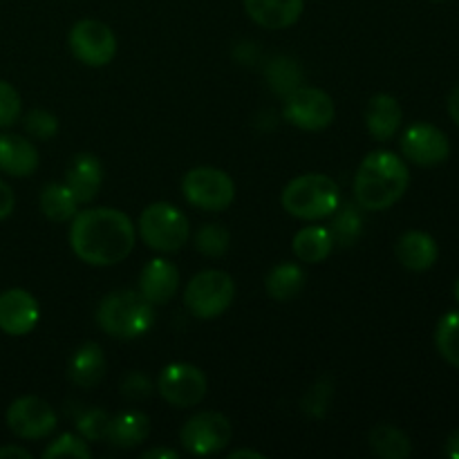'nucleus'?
I'll return each instance as SVG.
<instances>
[{
  "label": "nucleus",
  "instance_id": "obj_1",
  "mask_svg": "<svg viewBox=\"0 0 459 459\" xmlns=\"http://www.w3.org/2000/svg\"><path fill=\"white\" fill-rule=\"evenodd\" d=\"M134 240L133 220L117 209H85L72 218V251L92 267L119 264L134 249Z\"/></svg>",
  "mask_w": 459,
  "mask_h": 459
},
{
  "label": "nucleus",
  "instance_id": "obj_2",
  "mask_svg": "<svg viewBox=\"0 0 459 459\" xmlns=\"http://www.w3.org/2000/svg\"><path fill=\"white\" fill-rule=\"evenodd\" d=\"M411 173L406 161L390 151H375L354 175V200L361 209L385 211L408 191Z\"/></svg>",
  "mask_w": 459,
  "mask_h": 459
},
{
  "label": "nucleus",
  "instance_id": "obj_3",
  "mask_svg": "<svg viewBox=\"0 0 459 459\" xmlns=\"http://www.w3.org/2000/svg\"><path fill=\"white\" fill-rule=\"evenodd\" d=\"M97 323L112 339H139L155 325V305L139 290H117L99 303Z\"/></svg>",
  "mask_w": 459,
  "mask_h": 459
},
{
  "label": "nucleus",
  "instance_id": "obj_4",
  "mask_svg": "<svg viewBox=\"0 0 459 459\" xmlns=\"http://www.w3.org/2000/svg\"><path fill=\"white\" fill-rule=\"evenodd\" d=\"M282 209L299 220L330 218L341 204L339 184L323 173L294 178L281 195Z\"/></svg>",
  "mask_w": 459,
  "mask_h": 459
},
{
  "label": "nucleus",
  "instance_id": "obj_5",
  "mask_svg": "<svg viewBox=\"0 0 459 459\" xmlns=\"http://www.w3.org/2000/svg\"><path fill=\"white\" fill-rule=\"evenodd\" d=\"M139 236L152 251L175 254L191 238V224L178 206L169 202H155L139 215Z\"/></svg>",
  "mask_w": 459,
  "mask_h": 459
},
{
  "label": "nucleus",
  "instance_id": "obj_6",
  "mask_svg": "<svg viewBox=\"0 0 459 459\" xmlns=\"http://www.w3.org/2000/svg\"><path fill=\"white\" fill-rule=\"evenodd\" d=\"M236 299V282L222 269H206L195 273L184 290L188 312L202 321L218 318L231 307Z\"/></svg>",
  "mask_w": 459,
  "mask_h": 459
},
{
  "label": "nucleus",
  "instance_id": "obj_7",
  "mask_svg": "<svg viewBox=\"0 0 459 459\" xmlns=\"http://www.w3.org/2000/svg\"><path fill=\"white\" fill-rule=\"evenodd\" d=\"M182 193L188 204L195 209L224 211L236 197V184L224 170L213 166H197L184 175Z\"/></svg>",
  "mask_w": 459,
  "mask_h": 459
},
{
  "label": "nucleus",
  "instance_id": "obj_8",
  "mask_svg": "<svg viewBox=\"0 0 459 459\" xmlns=\"http://www.w3.org/2000/svg\"><path fill=\"white\" fill-rule=\"evenodd\" d=\"M231 421L222 412L202 411L182 426L179 442L186 453L204 457L224 451L231 442Z\"/></svg>",
  "mask_w": 459,
  "mask_h": 459
},
{
  "label": "nucleus",
  "instance_id": "obj_9",
  "mask_svg": "<svg viewBox=\"0 0 459 459\" xmlns=\"http://www.w3.org/2000/svg\"><path fill=\"white\" fill-rule=\"evenodd\" d=\"M282 115L296 128L314 133V130L327 128L334 121L336 106L325 90L299 85L294 92H290L285 97Z\"/></svg>",
  "mask_w": 459,
  "mask_h": 459
},
{
  "label": "nucleus",
  "instance_id": "obj_10",
  "mask_svg": "<svg viewBox=\"0 0 459 459\" xmlns=\"http://www.w3.org/2000/svg\"><path fill=\"white\" fill-rule=\"evenodd\" d=\"M161 399L175 408H193L206 397L209 381L204 372L191 363H170L157 379Z\"/></svg>",
  "mask_w": 459,
  "mask_h": 459
},
{
  "label": "nucleus",
  "instance_id": "obj_11",
  "mask_svg": "<svg viewBox=\"0 0 459 459\" xmlns=\"http://www.w3.org/2000/svg\"><path fill=\"white\" fill-rule=\"evenodd\" d=\"M70 49L85 65L103 67L115 58L117 36L106 22L85 18L70 30Z\"/></svg>",
  "mask_w": 459,
  "mask_h": 459
},
{
  "label": "nucleus",
  "instance_id": "obj_12",
  "mask_svg": "<svg viewBox=\"0 0 459 459\" xmlns=\"http://www.w3.org/2000/svg\"><path fill=\"white\" fill-rule=\"evenodd\" d=\"M58 417L40 397H21L7 408V429L21 439H45L54 433Z\"/></svg>",
  "mask_w": 459,
  "mask_h": 459
},
{
  "label": "nucleus",
  "instance_id": "obj_13",
  "mask_svg": "<svg viewBox=\"0 0 459 459\" xmlns=\"http://www.w3.org/2000/svg\"><path fill=\"white\" fill-rule=\"evenodd\" d=\"M402 152L417 166H437L451 155V142L433 124H412L402 134Z\"/></svg>",
  "mask_w": 459,
  "mask_h": 459
},
{
  "label": "nucleus",
  "instance_id": "obj_14",
  "mask_svg": "<svg viewBox=\"0 0 459 459\" xmlns=\"http://www.w3.org/2000/svg\"><path fill=\"white\" fill-rule=\"evenodd\" d=\"M40 318L39 300L25 290H7L0 294V330L9 336H25Z\"/></svg>",
  "mask_w": 459,
  "mask_h": 459
},
{
  "label": "nucleus",
  "instance_id": "obj_15",
  "mask_svg": "<svg viewBox=\"0 0 459 459\" xmlns=\"http://www.w3.org/2000/svg\"><path fill=\"white\" fill-rule=\"evenodd\" d=\"M179 287V272L170 260L152 258L139 273V291L152 305H166Z\"/></svg>",
  "mask_w": 459,
  "mask_h": 459
},
{
  "label": "nucleus",
  "instance_id": "obj_16",
  "mask_svg": "<svg viewBox=\"0 0 459 459\" xmlns=\"http://www.w3.org/2000/svg\"><path fill=\"white\" fill-rule=\"evenodd\" d=\"M103 182V164L92 152H79L65 170V184L74 193L79 204H88L97 197Z\"/></svg>",
  "mask_w": 459,
  "mask_h": 459
},
{
  "label": "nucleus",
  "instance_id": "obj_17",
  "mask_svg": "<svg viewBox=\"0 0 459 459\" xmlns=\"http://www.w3.org/2000/svg\"><path fill=\"white\" fill-rule=\"evenodd\" d=\"M39 169V151L21 134H0V173L9 178H30Z\"/></svg>",
  "mask_w": 459,
  "mask_h": 459
},
{
  "label": "nucleus",
  "instance_id": "obj_18",
  "mask_svg": "<svg viewBox=\"0 0 459 459\" xmlns=\"http://www.w3.org/2000/svg\"><path fill=\"white\" fill-rule=\"evenodd\" d=\"M245 12L264 30H287L303 13V0H242Z\"/></svg>",
  "mask_w": 459,
  "mask_h": 459
},
{
  "label": "nucleus",
  "instance_id": "obj_19",
  "mask_svg": "<svg viewBox=\"0 0 459 459\" xmlns=\"http://www.w3.org/2000/svg\"><path fill=\"white\" fill-rule=\"evenodd\" d=\"M103 375H106V357H103L101 345L88 341L72 352L67 361V377L72 384L90 390L103 379Z\"/></svg>",
  "mask_w": 459,
  "mask_h": 459
},
{
  "label": "nucleus",
  "instance_id": "obj_20",
  "mask_svg": "<svg viewBox=\"0 0 459 459\" xmlns=\"http://www.w3.org/2000/svg\"><path fill=\"white\" fill-rule=\"evenodd\" d=\"M399 263L411 272H426L437 263V242L424 231H406L394 247Z\"/></svg>",
  "mask_w": 459,
  "mask_h": 459
},
{
  "label": "nucleus",
  "instance_id": "obj_21",
  "mask_svg": "<svg viewBox=\"0 0 459 459\" xmlns=\"http://www.w3.org/2000/svg\"><path fill=\"white\" fill-rule=\"evenodd\" d=\"M402 106L393 94H377L370 99L366 110V128L377 142H388L402 126Z\"/></svg>",
  "mask_w": 459,
  "mask_h": 459
},
{
  "label": "nucleus",
  "instance_id": "obj_22",
  "mask_svg": "<svg viewBox=\"0 0 459 459\" xmlns=\"http://www.w3.org/2000/svg\"><path fill=\"white\" fill-rule=\"evenodd\" d=\"M151 435V420L143 412L130 411L110 417L106 439L117 448H134L143 444Z\"/></svg>",
  "mask_w": 459,
  "mask_h": 459
},
{
  "label": "nucleus",
  "instance_id": "obj_23",
  "mask_svg": "<svg viewBox=\"0 0 459 459\" xmlns=\"http://www.w3.org/2000/svg\"><path fill=\"white\" fill-rule=\"evenodd\" d=\"M291 249H294L296 258H299L300 263L318 264L332 254V249H334V240H332L330 236V229L305 227L294 236Z\"/></svg>",
  "mask_w": 459,
  "mask_h": 459
},
{
  "label": "nucleus",
  "instance_id": "obj_24",
  "mask_svg": "<svg viewBox=\"0 0 459 459\" xmlns=\"http://www.w3.org/2000/svg\"><path fill=\"white\" fill-rule=\"evenodd\" d=\"M264 287L273 300H291L305 287V272L296 263H281L267 273Z\"/></svg>",
  "mask_w": 459,
  "mask_h": 459
},
{
  "label": "nucleus",
  "instance_id": "obj_25",
  "mask_svg": "<svg viewBox=\"0 0 459 459\" xmlns=\"http://www.w3.org/2000/svg\"><path fill=\"white\" fill-rule=\"evenodd\" d=\"M40 211L52 222H67L79 213V202L74 193L67 188V184H48L40 191Z\"/></svg>",
  "mask_w": 459,
  "mask_h": 459
},
{
  "label": "nucleus",
  "instance_id": "obj_26",
  "mask_svg": "<svg viewBox=\"0 0 459 459\" xmlns=\"http://www.w3.org/2000/svg\"><path fill=\"white\" fill-rule=\"evenodd\" d=\"M368 439H370L372 453L384 459H406L412 451L408 435L390 424L375 426Z\"/></svg>",
  "mask_w": 459,
  "mask_h": 459
},
{
  "label": "nucleus",
  "instance_id": "obj_27",
  "mask_svg": "<svg viewBox=\"0 0 459 459\" xmlns=\"http://www.w3.org/2000/svg\"><path fill=\"white\" fill-rule=\"evenodd\" d=\"M332 215L334 218H332L330 224V236L334 240V245L352 247L361 238L363 231V218L359 213V204H339V209Z\"/></svg>",
  "mask_w": 459,
  "mask_h": 459
},
{
  "label": "nucleus",
  "instance_id": "obj_28",
  "mask_svg": "<svg viewBox=\"0 0 459 459\" xmlns=\"http://www.w3.org/2000/svg\"><path fill=\"white\" fill-rule=\"evenodd\" d=\"M435 345L444 361L459 368V312H448L439 318L437 330H435Z\"/></svg>",
  "mask_w": 459,
  "mask_h": 459
},
{
  "label": "nucleus",
  "instance_id": "obj_29",
  "mask_svg": "<svg viewBox=\"0 0 459 459\" xmlns=\"http://www.w3.org/2000/svg\"><path fill=\"white\" fill-rule=\"evenodd\" d=\"M231 245V236L222 224H202L195 233V247L200 254L209 255V258H220L229 251Z\"/></svg>",
  "mask_w": 459,
  "mask_h": 459
},
{
  "label": "nucleus",
  "instance_id": "obj_30",
  "mask_svg": "<svg viewBox=\"0 0 459 459\" xmlns=\"http://www.w3.org/2000/svg\"><path fill=\"white\" fill-rule=\"evenodd\" d=\"M267 76L273 92L285 94V97L290 92H294V90L300 85V79H303L299 65H296L294 61H290V58H276V61L269 65Z\"/></svg>",
  "mask_w": 459,
  "mask_h": 459
},
{
  "label": "nucleus",
  "instance_id": "obj_31",
  "mask_svg": "<svg viewBox=\"0 0 459 459\" xmlns=\"http://www.w3.org/2000/svg\"><path fill=\"white\" fill-rule=\"evenodd\" d=\"M79 457V459H90L92 457V451H90L88 442L79 435L65 433L61 435L58 439H54L48 448H45L43 457L52 459V457Z\"/></svg>",
  "mask_w": 459,
  "mask_h": 459
},
{
  "label": "nucleus",
  "instance_id": "obj_32",
  "mask_svg": "<svg viewBox=\"0 0 459 459\" xmlns=\"http://www.w3.org/2000/svg\"><path fill=\"white\" fill-rule=\"evenodd\" d=\"M108 421H110V415L106 411H101V408H90V411H83L79 415L76 430L88 442H99V439L106 437Z\"/></svg>",
  "mask_w": 459,
  "mask_h": 459
},
{
  "label": "nucleus",
  "instance_id": "obj_33",
  "mask_svg": "<svg viewBox=\"0 0 459 459\" xmlns=\"http://www.w3.org/2000/svg\"><path fill=\"white\" fill-rule=\"evenodd\" d=\"M21 94L7 81H0V128H9L21 117Z\"/></svg>",
  "mask_w": 459,
  "mask_h": 459
},
{
  "label": "nucleus",
  "instance_id": "obj_34",
  "mask_svg": "<svg viewBox=\"0 0 459 459\" xmlns=\"http://www.w3.org/2000/svg\"><path fill=\"white\" fill-rule=\"evenodd\" d=\"M25 130L36 139H52L58 133V119L48 110H31L25 117Z\"/></svg>",
  "mask_w": 459,
  "mask_h": 459
},
{
  "label": "nucleus",
  "instance_id": "obj_35",
  "mask_svg": "<svg viewBox=\"0 0 459 459\" xmlns=\"http://www.w3.org/2000/svg\"><path fill=\"white\" fill-rule=\"evenodd\" d=\"M152 393V384L146 375L142 372H128L121 381V394L130 402H142Z\"/></svg>",
  "mask_w": 459,
  "mask_h": 459
},
{
  "label": "nucleus",
  "instance_id": "obj_36",
  "mask_svg": "<svg viewBox=\"0 0 459 459\" xmlns=\"http://www.w3.org/2000/svg\"><path fill=\"white\" fill-rule=\"evenodd\" d=\"M330 397H332L330 384H325V381H318V384L312 385V388H309V393L305 394V399H303L305 412H309V415H314V417H321L323 411L327 408Z\"/></svg>",
  "mask_w": 459,
  "mask_h": 459
},
{
  "label": "nucleus",
  "instance_id": "obj_37",
  "mask_svg": "<svg viewBox=\"0 0 459 459\" xmlns=\"http://www.w3.org/2000/svg\"><path fill=\"white\" fill-rule=\"evenodd\" d=\"M13 206H16V197H13V191L9 188V184H4L0 179V220L9 218L13 213Z\"/></svg>",
  "mask_w": 459,
  "mask_h": 459
},
{
  "label": "nucleus",
  "instance_id": "obj_38",
  "mask_svg": "<svg viewBox=\"0 0 459 459\" xmlns=\"http://www.w3.org/2000/svg\"><path fill=\"white\" fill-rule=\"evenodd\" d=\"M142 457L143 459H152V457H157V459H178L179 455H178V451H173V448H152V451L142 453Z\"/></svg>",
  "mask_w": 459,
  "mask_h": 459
},
{
  "label": "nucleus",
  "instance_id": "obj_39",
  "mask_svg": "<svg viewBox=\"0 0 459 459\" xmlns=\"http://www.w3.org/2000/svg\"><path fill=\"white\" fill-rule=\"evenodd\" d=\"M448 115L459 126V85L448 94Z\"/></svg>",
  "mask_w": 459,
  "mask_h": 459
},
{
  "label": "nucleus",
  "instance_id": "obj_40",
  "mask_svg": "<svg viewBox=\"0 0 459 459\" xmlns=\"http://www.w3.org/2000/svg\"><path fill=\"white\" fill-rule=\"evenodd\" d=\"M7 457H18V459H30V451L21 446H3L0 448V459H7Z\"/></svg>",
  "mask_w": 459,
  "mask_h": 459
},
{
  "label": "nucleus",
  "instance_id": "obj_41",
  "mask_svg": "<svg viewBox=\"0 0 459 459\" xmlns=\"http://www.w3.org/2000/svg\"><path fill=\"white\" fill-rule=\"evenodd\" d=\"M444 453H446L451 459H459V430H455V433L446 439V448H444Z\"/></svg>",
  "mask_w": 459,
  "mask_h": 459
},
{
  "label": "nucleus",
  "instance_id": "obj_42",
  "mask_svg": "<svg viewBox=\"0 0 459 459\" xmlns=\"http://www.w3.org/2000/svg\"><path fill=\"white\" fill-rule=\"evenodd\" d=\"M229 457H231V459H240V457H254V459H263V453H255V451H245V448H242V451H233V453H229Z\"/></svg>",
  "mask_w": 459,
  "mask_h": 459
},
{
  "label": "nucleus",
  "instance_id": "obj_43",
  "mask_svg": "<svg viewBox=\"0 0 459 459\" xmlns=\"http://www.w3.org/2000/svg\"><path fill=\"white\" fill-rule=\"evenodd\" d=\"M455 299H457V303H459V278H457V282H455Z\"/></svg>",
  "mask_w": 459,
  "mask_h": 459
},
{
  "label": "nucleus",
  "instance_id": "obj_44",
  "mask_svg": "<svg viewBox=\"0 0 459 459\" xmlns=\"http://www.w3.org/2000/svg\"><path fill=\"white\" fill-rule=\"evenodd\" d=\"M437 3H439V0H437Z\"/></svg>",
  "mask_w": 459,
  "mask_h": 459
}]
</instances>
